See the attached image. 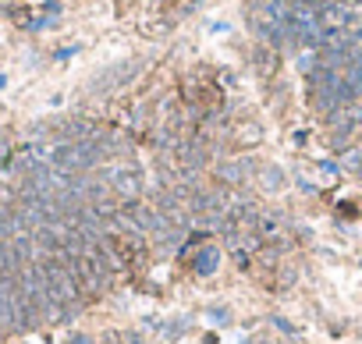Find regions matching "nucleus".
I'll use <instances>...</instances> for the list:
<instances>
[{
    "mask_svg": "<svg viewBox=\"0 0 362 344\" xmlns=\"http://www.w3.org/2000/svg\"><path fill=\"white\" fill-rule=\"evenodd\" d=\"M107 184H110V189H114L121 199H135V196H142L146 178H142V167L125 164V167H114V171L107 174Z\"/></svg>",
    "mask_w": 362,
    "mask_h": 344,
    "instance_id": "nucleus-1",
    "label": "nucleus"
},
{
    "mask_svg": "<svg viewBox=\"0 0 362 344\" xmlns=\"http://www.w3.org/2000/svg\"><path fill=\"white\" fill-rule=\"evenodd\" d=\"M221 266V248H214V245H206V248H199L196 252V259H192V270L199 273V277H209Z\"/></svg>",
    "mask_w": 362,
    "mask_h": 344,
    "instance_id": "nucleus-2",
    "label": "nucleus"
},
{
    "mask_svg": "<svg viewBox=\"0 0 362 344\" xmlns=\"http://www.w3.org/2000/svg\"><path fill=\"white\" fill-rule=\"evenodd\" d=\"M252 227H256V234H259V238H274V234L281 231V224L274 221V216H263V221H259V224H252Z\"/></svg>",
    "mask_w": 362,
    "mask_h": 344,
    "instance_id": "nucleus-3",
    "label": "nucleus"
},
{
    "mask_svg": "<svg viewBox=\"0 0 362 344\" xmlns=\"http://www.w3.org/2000/svg\"><path fill=\"white\" fill-rule=\"evenodd\" d=\"M281 184H284V174L277 167H266L263 171V189H281Z\"/></svg>",
    "mask_w": 362,
    "mask_h": 344,
    "instance_id": "nucleus-4",
    "label": "nucleus"
},
{
    "mask_svg": "<svg viewBox=\"0 0 362 344\" xmlns=\"http://www.w3.org/2000/svg\"><path fill=\"white\" fill-rule=\"evenodd\" d=\"M217 178L238 184V181H241V167H238V164H224V167H217Z\"/></svg>",
    "mask_w": 362,
    "mask_h": 344,
    "instance_id": "nucleus-5",
    "label": "nucleus"
},
{
    "mask_svg": "<svg viewBox=\"0 0 362 344\" xmlns=\"http://www.w3.org/2000/svg\"><path fill=\"white\" fill-rule=\"evenodd\" d=\"M209 320H214V323H227L231 316H227V309H214V312H209Z\"/></svg>",
    "mask_w": 362,
    "mask_h": 344,
    "instance_id": "nucleus-6",
    "label": "nucleus"
},
{
    "mask_svg": "<svg viewBox=\"0 0 362 344\" xmlns=\"http://www.w3.org/2000/svg\"><path fill=\"white\" fill-rule=\"evenodd\" d=\"M320 171H323V174H338V164H330V160H323V164H320Z\"/></svg>",
    "mask_w": 362,
    "mask_h": 344,
    "instance_id": "nucleus-7",
    "label": "nucleus"
},
{
    "mask_svg": "<svg viewBox=\"0 0 362 344\" xmlns=\"http://www.w3.org/2000/svg\"><path fill=\"white\" fill-rule=\"evenodd\" d=\"M274 323H277V327H281V330H284V334H295V327H291V323H288V320H274Z\"/></svg>",
    "mask_w": 362,
    "mask_h": 344,
    "instance_id": "nucleus-8",
    "label": "nucleus"
},
{
    "mask_svg": "<svg viewBox=\"0 0 362 344\" xmlns=\"http://www.w3.org/2000/svg\"><path fill=\"white\" fill-rule=\"evenodd\" d=\"M359 174H362V167H359Z\"/></svg>",
    "mask_w": 362,
    "mask_h": 344,
    "instance_id": "nucleus-9",
    "label": "nucleus"
}]
</instances>
